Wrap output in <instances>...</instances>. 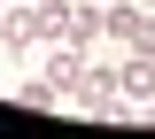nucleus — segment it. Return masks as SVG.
Here are the masks:
<instances>
[{
    "label": "nucleus",
    "instance_id": "0eeeda50",
    "mask_svg": "<svg viewBox=\"0 0 155 139\" xmlns=\"http://www.w3.org/2000/svg\"><path fill=\"white\" fill-rule=\"evenodd\" d=\"M140 8H147V16H155V0H140Z\"/></svg>",
    "mask_w": 155,
    "mask_h": 139
},
{
    "label": "nucleus",
    "instance_id": "f03ea898",
    "mask_svg": "<svg viewBox=\"0 0 155 139\" xmlns=\"http://www.w3.org/2000/svg\"><path fill=\"white\" fill-rule=\"evenodd\" d=\"M147 8H140V0H109V39L124 46V54H140V46H147Z\"/></svg>",
    "mask_w": 155,
    "mask_h": 139
},
{
    "label": "nucleus",
    "instance_id": "6e6552de",
    "mask_svg": "<svg viewBox=\"0 0 155 139\" xmlns=\"http://www.w3.org/2000/svg\"><path fill=\"white\" fill-rule=\"evenodd\" d=\"M101 8H109V0H101Z\"/></svg>",
    "mask_w": 155,
    "mask_h": 139
},
{
    "label": "nucleus",
    "instance_id": "423d86ee",
    "mask_svg": "<svg viewBox=\"0 0 155 139\" xmlns=\"http://www.w3.org/2000/svg\"><path fill=\"white\" fill-rule=\"evenodd\" d=\"M0 23H8V0H0Z\"/></svg>",
    "mask_w": 155,
    "mask_h": 139
},
{
    "label": "nucleus",
    "instance_id": "f257e3e1",
    "mask_svg": "<svg viewBox=\"0 0 155 139\" xmlns=\"http://www.w3.org/2000/svg\"><path fill=\"white\" fill-rule=\"evenodd\" d=\"M62 31H70V0H8L0 46L8 54H31V46H54Z\"/></svg>",
    "mask_w": 155,
    "mask_h": 139
},
{
    "label": "nucleus",
    "instance_id": "39448f33",
    "mask_svg": "<svg viewBox=\"0 0 155 139\" xmlns=\"http://www.w3.org/2000/svg\"><path fill=\"white\" fill-rule=\"evenodd\" d=\"M16 100H23V108H54L62 85H54V77H23V85H16Z\"/></svg>",
    "mask_w": 155,
    "mask_h": 139
},
{
    "label": "nucleus",
    "instance_id": "20e7f679",
    "mask_svg": "<svg viewBox=\"0 0 155 139\" xmlns=\"http://www.w3.org/2000/svg\"><path fill=\"white\" fill-rule=\"evenodd\" d=\"M116 85H124L132 108H147V100H155V54H124V77H116Z\"/></svg>",
    "mask_w": 155,
    "mask_h": 139
},
{
    "label": "nucleus",
    "instance_id": "7ed1b4c3",
    "mask_svg": "<svg viewBox=\"0 0 155 139\" xmlns=\"http://www.w3.org/2000/svg\"><path fill=\"white\" fill-rule=\"evenodd\" d=\"M85 62H93L85 46H70V39H54V46H47V62H39V77H54L62 93H70V85L85 77Z\"/></svg>",
    "mask_w": 155,
    "mask_h": 139
}]
</instances>
